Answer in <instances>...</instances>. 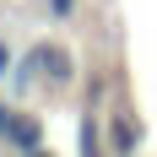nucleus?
Instances as JSON below:
<instances>
[{"mask_svg": "<svg viewBox=\"0 0 157 157\" xmlns=\"http://www.w3.org/2000/svg\"><path fill=\"white\" fill-rule=\"evenodd\" d=\"M81 157H98V130H92V125L81 130Z\"/></svg>", "mask_w": 157, "mask_h": 157, "instance_id": "2", "label": "nucleus"}, {"mask_svg": "<svg viewBox=\"0 0 157 157\" xmlns=\"http://www.w3.org/2000/svg\"><path fill=\"white\" fill-rule=\"evenodd\" d=\"M6 71H11V49L0 44V76H6Z\"/></svg>", "mask_w": 157, "mask_h": 157, "instance_id": "3", "label": "nucleus"}, {"mask_svg": "<svg viewBox=\"0 0 157 157\" xmlns=\"http://www.w3.org/2000/svg\"><path fill=\"white\" fill-rule=\"evenodd\" d=\"M27 157H49V152H44V146H38V152H27Z\"/></svg>", "mask_w": 157, "mask_h": 157, "instance_id": "6", "label": "nucleus"}, {"mask_svg": "<svg viewBox=\"0 0 157 157\" xmlns=\"http://www.w3.org/2000/svg\"><path fill=\"white\" fill-rule=\"evenodd\" d=\"M6 125H11V109L0 103V141H6Z\"/></svg>", "mask_w": 157, "mask_h": 157, "instance_id": "4", "label": "nucleus"}, {"mask_svg": "<svg viewBox=\"0 0 157 157\" xmlns=\"http://www.w3.org/2000/svg\"><path fill=\"white\" fill-rule=\"evenodd\" d=\"M54 11H60V16H65V11H71V0H54Z\"/></svg>", "mask_w": 157, "mask_h": 157, "instance_id": "5", "label": "nucleus"}, {"mask_svg": "<svg viewBox=\"0 0 157 157\" xmlns=\"http://www.w3.org/2000/svg\"><path fill=\"white\" fill-rule=\"evenodd\" d=\"M6 146H16V152H38V125L22 119V114H11V125H6Z\"/></svg>", "mask_w": 157, "mask_h": 157, "instance_id": "1", "label": "nucleus"}]
</instances>
